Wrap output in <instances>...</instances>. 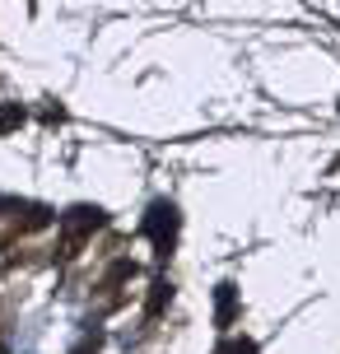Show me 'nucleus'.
I'll return each instance as SVG.
<instances>
[{
  "label": "nucleus",
  "instance_id": "f03ea898",
  "mask_svg": "<svg viewBox=\"0 0 340 354\" xmlns=\"http://www.w3.org/2000/svg\"><path fill=\"white\" fill-rule=\"evenodd\" d=\"M229 313H233V284H224L219 289V326L229 322Z\"/></svg>",
  "mask_w": 340,
  "mask_h": 354
},
{
  "label": "nucleus",
  "instance_id": "7ed1b4c3",
  "mask_svg": "<svg viewBox=\"0 0 340 354\" xmlns=\"http://www.w3.org/2000/svg\"><path fill=\"white\" fill-rule=\"evenodd\" d=\"M75 354H93V350H89V345H84V350H75Z\"/></svg>",
  "mask_w": 340,
  "mask_h": 354
},
{
  "label": "nucleus",
  "instance_id": "f257e3e1",
  "mask_svg": "<svg viewBox=\"0 0 340 354\" xmlns=\"http://www.w3.org/2000/svg\"><path fill=\"white\" fill-rule=\"evenodd\" d=\"M173 229H178V210H173V205H154V210H149V219H144V233H149L159 248H168Z\"/></svg>",
  "mask_w": 340,
  "mask_h": 354
}]
</instances>
